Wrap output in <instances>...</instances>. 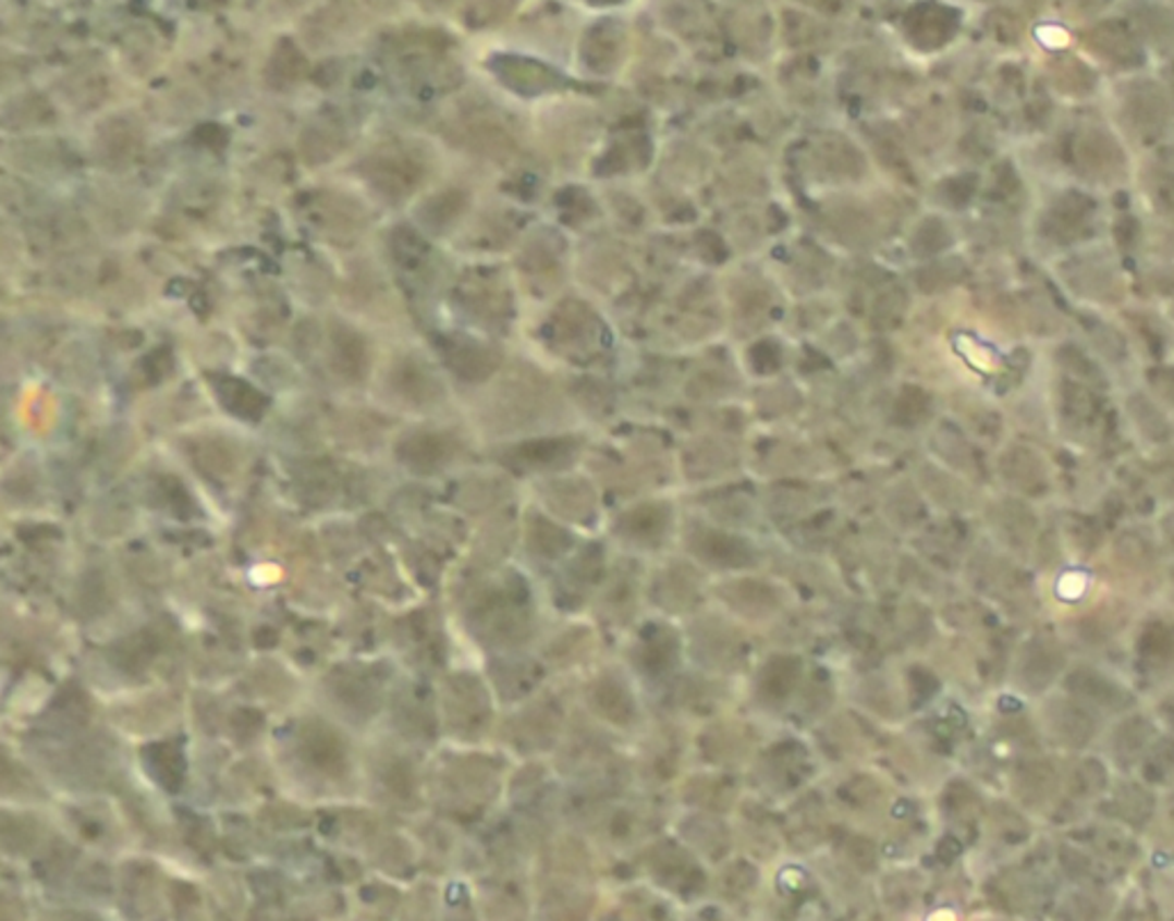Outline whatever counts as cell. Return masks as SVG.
Returning <instances> with one entry per match:
<instances>
[{
  "mask_svg": "<svg viewBox=\"0 0 1174 921\" xmlns=\"http://www.w3.org/2000/svg\"><path fill=\"white\" fill-rule=\"evenodd\" d=\"M423 165L404 154H386L367 163V180L388 200H402L423 180Z\"/></svg>",
  "mask_w": 1174,
  "mask_h": 921,
  "instance_id": "1",
  "label": "cell"
},
{
  "mask_svg": "<svg viewBox=\"0 0 1174 921\" xmlns=\"http://www.w3.org/2000/svg\"><path fill=\"white\" fill-rule=\"evenodd\" d=\"M331 363L340 377L354 383L365 377L369 367V356L363 337L342 323H335L331 331Z\"/></svg>",
  "mask_w": 1174,
  "mask_h": 921,
  "instance_id": "2",
  "label": "cell"
},
{
  "mask_svg": "<svg viewBox=\"0 0 1174 921\" xmlns=\"http://www.w3.org/2000/svg\"><path fill=\"white\" fill-rule=\"evenodd\" d=\"M390 383H393L395 392L400 394L402 400H406L408 404H416V406H429L433 400L439 397V390H441L437 379L431 377V371L425 365H420L418 360H402L393 369Z\"/></svg>",
  "mask_w": 1174,
  "mask_h": 921,
  "instance_id": "3",
  "label": "cell"
},
{
  "mask_svg": "<svg viewBox=\"0 0 1174 921\" xmlns=\"http://www.w3.org/2000/svg\"><path fill=\"white\" fill-rule=\"evenodd\" d=\"M216 397L236 418L259 420L267 410V397L244 379H221L216 385Z\"/></svg>",
  "mask_w": 1174,
  "mask_h": 921,
  "instance_id": "4",
  "label": "cell"
},
{
  "mask_svg": "<svg viewBox=\"0 0 1174 921\" xmlns=\"http://www.w3.org/2000/svg\"><path fill=\"white\" fill-rule=\"evenodd\" d=\"M456 211H462L460 195L448 193V195H437V197H431V200H427L423 209L418 211V218L429 230H441L445 228V223L452 221Z\"/></svg>",
  "mask_w": 1174,
  "mask_h": 921,
  "instance_id": "5",
  "label": "cell"
},
{
  "mask_svg": "<svg viewBox=\"0 0 1174 921\" xmlns=\"http://www.w3.org/2000/svg\"><path fill=\"white\" fill-rule=\"evenodd\" d=\"M271 67H273L278 81H296L303 74V70H306V60H303L298 49L292 47L288 39H282L278 51L273 53Z\"/></svg>",
  "mask_w": 1174,
  "mask_h": 921,
  "instance_id": "6",
  "label": "cell"
}]
</instances>
